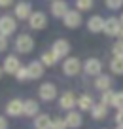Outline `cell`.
<instances>
[{
  "instance_id": "obj_39",
  "label": "cell",
  "mask_w": 123,
  "mask_h": 129,
  "mask_svg": "<svg viewBox=\"0 0 123 129\" xmlns=\"http://www.w3.org/2000/svg\"><path fill=\"white\" fill-rule=\"evenodd\" d=\"M117 129H123V127H121V125H117Z\"/></svg>"
},
{
  "instance_id": "obj_17",
  "label": "cell",
  "mask_w": 123,
  "mask_h": 129,
  "mask_svg": "<svg viewBox=\"0 0 123 129\" xmlns=\"http://www.w3.org/2000/svg\"><path fill=\"white\" fill-rule=\"evenodd\" d=\"M87 27H89L91 32H100V30H104V19L99 17V15H95V17H91V19L87 21Z\"/></svg>"
},
{
  "instance_id": "obj_27",
  "label": "cell",
  "mask_w": 123,
  "mask_h": 129,
  "mask_svg": "<svg viewBox=\"0 0 123 129\" xmlns=\"http://www.w3.org/2000/svg\"><path fill=\"white\" fill-rule=\"evenodd\" d=\"M66 121L63 120V118H55V120H51V129H66Z\"/></svg>"
},
{
  "instance_id": "obj_33",
  "label": "cell",
  "mask_w": 123,
  "mask_h": 129,
  "mask_svg": "<svg viewBox=\"0 0 123 129\" xmlns=\"http://www.w3.org/2000/svg\"><path fill=\"white\" fill-rule=\"evenodd\" d=\"M115 121H117V125L123 127V110H117V114H115Z\"/></svg>"
},
{
  "instance_id": "obj_25",
  "label": "cell",
  "mask_w": 123,
  "mask_h": 129,
  "mask_svg": "<svg viewBox=\"0 0 123 129\" xmlns=\"http://www.w3.org/2000/svg\"><path fill=\"white\" fill-rule=\"evenodd\" d=\"M114 95L115 93L114 91H110V89H108V91H102V105H112V103H114Z\"/></svg>"
},
{
  "instance_id": "obj_3",
  "label": "cell",
  "mask_w": 123,
  "mask_h": 129,
  "mask_svg": "<svg viewBox=\"0 0 123 129\" xmlns=\"http://www.w3.org/2000/svg\"><path fill=\"white\" fill-rule=\"evenodd\" d=\"M121 21L115 19V17H110L108 21H104V32L110 34V36H119V30H121Z\"/></svg>"
},
{
  "instance_id": "obj_4",
  "label": "cell",
  "mask_w": 123,
  "mask_h": 129,
  "mask_svg": "<svg viewBox=\"0 0 123 129\" xmlns=\"http://www.w3.org/2000/svg\"><path fill=\"white\" fill-rule=\"evenodd\" d=\"M63 70H64V74H68V76H74V74H78L79 70H81V63H79V59H76V57H70V59L64 61Z\"/></svg>"
},
{
  "instance_id": "obj_22",
  "label": "cell",
  "mask_w": 123,
  "mask_h": 129,
  "mask_svg": "<svg viewBox=\"0 0 123 129\" xmlns=\"http://www.w3.org/2000/svg\"><path fill=\"white\" fill-rule=\"evenodd\" d=\"M57 59H59V57L53 51H46L44 55H42V64H44V67H53V64L57 63Z\"/></svg>"
},
{
  "instance_id": "obj_24",
  "label": "cell",
  "mask_w": 123,
  "mask_h": 129,
  "mask_svg": "<svg viewBox=\"0 0 123 129\" xmlns=\"http://www.w3.org/2000/svg\"><path fill=\"white\" fill-rule=\"evenodd\" d=\"M78 106H79L81 110H91V108H93L91 97H89V95H81V97L78 99Z\"/></svg>"
},
{
  "instance_id": "obj_10",
  "label": "cell",
  "mask_w": 123,
  "mask_h": 129,
  "mask_svg": "<svg viewBox=\"0 0 123 129\" xmlns=\"http://www.w3.org/2000/svg\"><path fill=\"white\" fill-rule=\"evenodd\" d=\"M100 69H102V64H100L99 59H89L84 64V70L87 74H91V76H100Z\"/></svg>"
},
{
  "instance_id": "obj_35",
  "label": "cell",
  "mask_w": 123,
  "mask_h": 129,
  "mask_svg": "<svg viewBox=\"0 0 123 129\" xmlns=\"http://www.w3.org/2000/svg\"><path fill=\"white\" fill-rule=\"evenodd\" d=\"M0 129H8V120L0 116Z\"/></svg>"
},
{
  "instance_id": "obj_37",
  "label": "cell",
  "mask_w": 123,
  "mask_h": 129,
  "mask_svg": "<svg viewBox=\"0 0 123 129\" xmlns=\"http://www.w3.org/2000/svg\"><path fill=\"white\" fill-rule=\"evenodd\" d=\"M119 21H121V25H123V15H121V19H119Z\"/></svg>"
},
{
  "instance_id": "obj_1",
  "label": "cell",
  "mask_w": 123,
  "mask_h": 129,
  "mask_svg": "<svg viewBox=\"0 0 123 129\" xmlns=\"http://www.w3.org/2000/svg\"><path fill=\"white\" fill-rule=\"evenodd\" d=\"M15 49L19 53H30L34 49V40L28 34H19L15 40Z\"/></svg>"
},
{
  "instance_id": "obj_19",
  "label": "cell",
  "mask_w": 123,
  "mask_h": 129,
  "mask_svg": "<svg viewBox=\"0 0 123 129\" xmlns=\"http://www.w3.org/2000/svg\"><path fill=\"white\" fill-rule=\"evenodd\" d=\"M23 114H25V116H38V103H36V101H32V99L25 101Z\"/></svg>"
},
{
  "instance_id": "obj_32",
  "label": "cell",
  "mask_w": 123,
  "mask_h": 129,
  "mask_svg": "<svg viewBox=\"0 0 123 129\" xmlns=\"http://www.w3.org/2000/svg\"><path fill=\"white\" fill-rule=\"evenodd\" d=\"M6 48H8V38L0 34V51H4Z\"/></svg>"
},
{
  "instance_id": "obj_36",
  "label": "cell",
  "mask_w": 123,
  "mask_h": 129,
  "mask_svg": "<svg viewBox=\"0 0 123 129\" xmlns=\"http://www.w3.org/2000/svg\"><path fill=\"white\" fill-rule=\"evenodd\" d=\"M119 36H121V40H123V27H121V30H119Z\"/></svg>"
},
{
  "instance_id": "obj_16",
  "label": "cell",
  "mask_w": 123,
  "mask_h": 129,
  "mask_svg": "<svg viewBox=\"0 0 123 129\" xmlns=\"http://www.w3.org/2000/svg\"><path fill=\"white\" fill-rule=\"evenodd\" d=\"M64 121H66L68 127L78 129L79 125H81V114H78V112H74V110H70V112H68V116L64 118Z\"/></svg>"
},
{
  "instance_id": "obj_18",
  "label": "cell",
  "mask_w": 123,
  "mask_h": 129,
  "mask_svg": "<svg viewBox=\"0 0 123 129\" xmlns=\"http://www.w3.org/2000/svg\"><path fill=\"white\" fill-rule=\"evenodd\" d=\"M36 129H51V120H49L48 114H38L34 120Z\"/></svg>"
},
{
  "instance_id": "obj_28",
  "label": "cell",
  "mask_w": 123,
  "mask_h": 129,
  "mask_svg": "<svg viewBox=\"0 0 123 129\" xmlns=\"http://www.w3.org/2000/svg\"><path fill=\"white\" fill-rule=\"evenodd\" d=\"M76 6H78V10L85 12V10H89L93 6V0H76Z\"/></svg>"
},
{
  "instance_id": "obj_21",
  "label": "cell",
  "mask_w": 123,
  "mask_h": 129,
  "mask_svg": "<svg viewBox=\"0 0 123 129\" xmlns=\"http://www.w3.org/2000/svg\"><path fill=\"white\" fill-rule=\"evenodd\" d=\"M91 112H93V118H95V120H102V118H106V105H102V103H100V105H95L91 108Z\"/></svg>"
},
{
  "instance_id": "obj_9",
  "label": "cell",
  "mask_w": 123,
  "mask_h": 129,
  "mask_svg": "<svg viewBox=\"0 0 123 129\" xmlns=\"http://www.w3.org/2000/svg\"><path fill=\"white\" fill-rule=\"evenodd\" d=\"M53 53H55L57 57H66L68 55V51H70V44H68V40H57V42H53V49H51Z\"/></svg>"
},
{
  "instance_id": "obj_13",
  "label": "cell",
  "mask_w": 123,
  "mask_h": 129,
  "mask_svg": "<svg viewBox=\"0 0 123 129\" xmlns=\"http://www.w3.org/2000/svg\"><path fill=\"white\" fill-rule=\"evenodd\" d=\"M68 12V4L64 2V0H53L51 4V13L55 17H64Z\"/></svg>"
},
{
  "instance_id": "obj_7",
  "label": "cell",
  "mask_w": 123,
  "mask_h": 129,
  "mask_svg": "<svg viewBox=\"0 0 123 129\" xmlns=\"http://www.w3.org/2000/svg\"><path fill=\"white\" fill-rule=\"evenodd\" d=\"M23 108H25V101H21V99H13V101L8 103V106H6V112L10 114V116L17 118L23 114Z\"/></svg>"
},
{
  "instance_id": "obj_11",
  "label": "cell",
  "mask_w": 123,
  "mask_h": 129,
  "mask_svg": "<svg viewBox=\"0 0 123 129\" xmlns=\"http://www.w3.org/2000/svg\"><path fill=\"white\" fill-rule=\"evenodd\" d=\"M28 23H30V27L32 28H44L46 27V23H48V19H46V15L42 12H34L30 17H28Z\"/></svg>"
},
{
  "instance_id": "obj_29",
  "label": "cell",
  "mask_w": 123,
  "mask_h": 129,
  "mask_svg": "<svg viewBox=\"0 0 123 129\" xmlns=\"http://www.w3.org/2000/svg\"><path fill=\"white\" fill-rule=\"evenodd\" d=\"M15 76H17V80H28V67H21L19 70L15 72Z\"/></svg>"
},
{
  "instance_id": "obj_38",
  "label": "cell",
  "mask_w": 123,
  "mask_h": 129,
  "mask_svg": "<svg viewBox=\"0 0 123 129\" xmlns=\"http://www.w3.org/2000/svg\"><path fill=\"white\" fill-rule=\"evenodd\" d=\"M2 70H4V69H0V76H2Z\"/></svg>"
},
{
  "instance_id": "obj_23",
  "label": "cell",
  "mask_w": 123,
  "mask_h": 129,
  "mask_svg": "<svg viewBox=\"0 0 123 129\" xmlns=\"http://www.w3.org/2000/svg\"><path fill=\"white\" fill-rule=\"evenodd\" d=\"M110 69L115 74H123V57H114L110 63Z\"/></svg>"
},
{
  "instance_id": "obj_8",
  "label": "cell",
  "mask_w": 123,
  "mask_h": 129,
  "mask_svg": "<svg viewBox=\"0 0 123 129\" xmlns=\"http://www.w3.org/2000/svg\"><path fill=\"white\" fill-rule=\"evenodd\" d=\"M4 72H8V74H15L17 70L21 69V63H19V57H15V55H8L6 57V61H4Z\"/></svg>"
},
{
  "instance_id": "obj_30",
  "label": "cell",
  "mask_w": 123,
  "mask_h": 129,
  "mask_svg": "<svg viewBox=\"0 0 123 129\" xmlns=\"http://www.w3.org/2000/svg\"><path fill=\"white\" fill-rule=\"evenodd\" d=\"M114 55L115 57H123V40H119V42L114 44Z\"/></svg>"
},
{
  "instance_id": "obj_5",
  "label": "cell",
  "mask_w": 123,
  "mask_h": 129,
  "mask_svg": "<svg viewBox=\"0 0 123 129\" xmlns=\"http://www.w3.org/2000/svg\"><path fill=\"white\" fill-rule=\"evenodd\" d=\"M57 97V87L53 84H42L40 85V99L42 101H53Z\"/></svg>"
},
{
  "instance_id": "obj_14",
  "label": "cell",
  "mask_w": 123,
  "mask_h": 129,
  "mask_svg": "<svg viewBox=\"0 0 123 129\" xmlns=\"http://www.w3.org/2000/svg\"><path fill=\"white\" fill-rule=\"evenodd\" d=\"M42 74H44V64H42V61H32V63L28 64V78L36 80V78H40Z\"/></svg>"
},
{
  "instance_id": "obj_6",
  "label": "cell",
  "mask_w": 123,
  "mask_h": 129,
  "mask_svg": "<svg viewBox=\"0 0 123 129\" xmlns=\"http://www.w3.org/2000/svg\"><path fill=\"white\" fill-rule=\"evenodd\" d=\"M63 19H64V25H66L68 28H76V27H79V23H81V13H79L78 10H76V12L68 10Z\"/></svg>"
},
{
  "instance_id": "obj_12",
  "label": "cell",
  "mask_w": 123,
  "mask_h": 129,
  "mask_svg": "<svg viewBox=\"0 0 123 129\" xmlns=\"http://www.w3.org/2000/svg\"><path fill=\"white\" fill-rule=\"evenodd\" d=\"M32 15V8L28 2H19L15 6V17L17 19H28Z\"/></svg>"
},
{
  "instance_id": "obj_2",
  "label": "cell",
  "mask_w": 123,
  "mask_h": 129,
  "mask_svg": "<svg viewBox=\"0 0 123 129\" xmlns=\"http://www.w3.org/2000/svg\"><path fill=\"white\" fill-rule=\"evenodd\" d=\"M15 19L13 17H10V15H2L0 17V34L2 36H6L8 38L10 34H13L15 32Z\"/></svg>"
},
{
  "instance_id": "obj_31",
  "label": "cell",
  "mask_w": 123,
  "mask_h": 129,
  "mask_svg": "<svg viewBox=\"0 0 123 129\" xmlns=\"http://www.w3.org/2000/svg\"><path fill=\"white\" fill-rule=\"evenodd\" d=\"M106 6L112 10H119L123 6V0H106Z\"/></svg>"
},
{
  "instance_id": "obj_34",
  "label": "cell",
  "mask_w": 123,
  "mask_h": 129,
  "mask_svg": "<svg viewBox=\"0 0 123 129\" xmlns=\"http://www.w3.org/2000/svg\"><path fill=\"white\" fill-rule=\"evenodd\" d=\"M13 4V0H0V8H8Z\"/></svg>"
},
{
  "instance_id": "obj_26",
  "label": "cell",
  "mask_w": 123,
  "mask_h": 129,
  "mask_svg": "<svg viewBox=\"0 0 123 129\" xmlns=\"http://www.w3.org/2000/svg\"><path fill=\"white\" fill-rule=\"evenodd\" d=\"M112 105H114L117 110H123V91H119V93L114 95V103H112Z\"/></svg>"
},
{
  "instance_id": "obj_20",
  "label": "cell",
  "mask_w": 123,
  "mask_h": 129,
  "mask_svg": "<svg viewBox=\"0 0 123 129\" xmlns=\"http://www.w3.org/2000/svg\"><path fill=\"white\" fill-rule=\"evenodd\" d=\"M110 85H112V80L108 76H99V78H97V82H95V87L100 89V91H108Z\"/></svg>"
},
{
  "instance_id": "obj_15",
  "label": "cell",
  "mask_w": 123,
  "mask_h": 129,
  "mask_svg": "<svg viewBox=\"0 0 123 129\" xmlns=\"http://www.w3.org/2000/svg\"><path fill=\"white\" fill-rule=\"evenodd\" d=\"M59 105H61V108H64V110H72V106L78 105V101H76L74 93L68 91V93H64V95L59 99Z\"/></svg>"
}]
</instances>
